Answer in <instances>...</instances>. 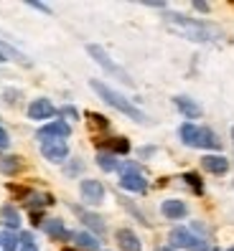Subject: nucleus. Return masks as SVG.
<instances>
[{
	"instance_id": "nucleus-7",
	"label": "nucleus",
	"mask_w": 234,
	"mask_h": 251,
	"mask_svg": "<svg viewBox=\"0 0 234 251\" xmlns=\"http://www.w3.org/2000/svg\"><path fill=\"white\" fill-rule=\"evenodd\" d=\"M168 241L176 249H196L199 246V239L188 228H173L171 236H168Z\"/></svg>"
},
{
	"instance_id": "nucleus-21",
	"label": "nucleus",
	"mask_w": 234,
	"mask_h": 251,
	"mask_svg": "<svg viewBox=\"0 0 234 251\" xmlns=\"http://www.w3.org/2000/svg\"><path fill=\"white\" fill-rule=\"evenodd\" d=\"M97 165L105 173H112V170H117V157L112 152H99L97 155Z\"/></svg>"
},
{
	"instance_id": "nucleus-35",
	"label": "nucleus",
	"mask_w": 234,
	"mask_h": 251,
	"mask_svg": "<svg viewBox=\"0 0 234 251\" xmlns=\"http://www.w3.org/2000/svg\"><path fill=\"white\" fill-rule=\"evenodd\" d=\"M0 239H3V236H0Z\"/></svg>"
},
{
	"instance_id": "nucleus-8",
	"label": "nucleus",
	"mask_w": 234,
	"mask_h": 251,
	"mask_svg": "<svg viewBox=\"0 0 234 251\" xmlns=\"http://www.w3.org/2000/svg\"><path fill=\"white\" fill-rule=\"evenodd\" d=\"M71 135V127H69V122H64V120H56V122H49V125H43L41 129H38V137H56V140H64V137H69Z\"/></svg>"
},
{
	"instance_id": "nucleus-26",
	"label": "nucleus",
	"mask_w": 234,
	"mask_h": 251,
	"mask_svg": "<svg viewBox=\"0 0 234 251\" xmlns=\"http://www.w3.org/2000/svg\"><path fill=\"white\" fill-rule=\"evenodd\" d=\"M21 251H38L31 233H21Z\"/></svg>"
},
{
	"instance_id": "nucleus-6",
	"label": "nucleus",
	"mask_w": 234,
	"mask_h": 251,
	"mask_svg": "<svg viewBox=\"0 0 234 251\" xmlns=\"http://www.w3.org/2000/svg\"><path fill=\"white\" fill-rule=\"evenodd\" d=\"M79 190H82L84 203H89V205H99L102 201H105V185H102L99 180L87 178V180L79 183Z\"/></svg>"
},
{
	"instance_id": "nucleus-20",
	"label": "nucleus",
	"mask_w": 234,
	"mask_h": 251,
	"mask_svg": "<svg viewBox=\"0 0 234 251\" xmlns=\"http://www.w3.org/2000/svg\"><path fill=\"white\" fill-rule=\"evenodd\" d=\"M0 216H3V224L8 228H18L21 226V213L13 208V205H3V208H0Z\"/></svg>"
},
{
	"instance_id": "nucleus-2",
	"label": "nucleus",
	"mask_w": 234,
	"mask_h": 251,
	"mask_svg": "<svg viewBox=\"0 0 234 251\" xmlns=\"http://www.w3.org/2000/svg\"><path fill=\"white\" fill-rule=\"evenodd\" d=\"M89 86H92V89H94V92H97L102 99L107 101L110 107H115L117 112L127 114L130 120H135V122H140V125H143V122H148V117H145V114H143V112H140V109L133 104V101H130V99H125L120 92L110 89V86H107V84H102L99 79H92V81H89Z\"/></svg>"
},
{
	"instance_id": "nucleus-3",
	"label": "nucleus",
	"mask_w": 234,
	"mask_h": 251,
	"mask_svg": "<svg viewBox=\"0 0 234 251\" xmlns=\"http://www.w3.org/2000/svg\"><path fill=\"white\" fill-rule=\"evenodd\" d=\"M87 53H89V56H92L94 61H97L102 69H105L107 74H112V76H117V79H122L125 84H133V79H130L127 74H125L120 66H117L115 61H112V58H110V53H107L105 49H102V46H97V43H89V46H87Z\"/></svg>"
},
{
	"instance_id": "nucleus-33",
	"label": "nucleus",
	"mask_w": 234,
	"mask_h": 251,
	"mask_svg": "<svg viewBox=\"0 0 234 251\" xmlns=\"http://www.w3.org/2000/svg\"><path fill=\"white\" fill-rule=\"evenodd\" d=\"M232 140H234V127H232Z\"/></svg>"
},
{
	"instance_id": "nucleus-29",
	"label": "nucleus",
	"mask_w": 234,
	"mask_h": 251,
	"mask_svg": "<svg viewBox=\"0 0 234 251\" xmlns=\"http://www.w3.org/2000/svg\"><path fill=\"white\" fill-rule=\"evenodd\" d=\"M31 8H36V10H43V13H51V8L49 5H43V3H28Z\"/></svg>"
},
{
	"instance_id": "nucleus-31",
	"label": "nucleus",
	"mask_w": 234,
	"mask_h": 251,
	"mask_svg": "<svg viewBox=\"0 0 234 251\" xmlns=\"http://www.w3.org/2000/svg\"><path fill=\"white\" fill-rule=\"evenodd\" d=\"M0 61H5V53L3 51H0Z\"/></svg>"
},
{
	"instance_id": "nucleus-32",
	"label": "nucleus",
	"mask_w": 234,
	"mask_h": 251,
	"mask_svg": "<svg viewBox=\"0 0 234 251\" xmlns=\"http://www.w3.org/2000/svg\"><path fill=\"white\" fill-rule=\"evenodd\" d=\"M155 251H171V249H155Z\"/></svg>"
},
{
	"instance_id": "nucleus-15",
	"label": "nucleus",
	"mask_w": 234,
	"mask_h": 251,
	"mask_svg": "<svg viewBox=\"0 0 234 251\" xmlns=\"http://www.w3.org/2000/svg\"><path fill=\"white\" fill-rule=\"evenodd\" d=\"M43 231H46L51 239H56V241H61V239H71V233L64 228V224L58 218H51V221H46L43 224Z\"/></svg>"
},
{
	"instance_id": "nucleus-19",
	"label": "nucleus",
	"mask_w": 234,
	"mask_h": 251,
	"mask_svg": "<svg viewBox=\"0 0 234 251\" xmlns=\"http://www.w3.org/2000/svg\"><path fill=\"white\" fill-rule=\"evenodd\" d=\"M23 168V160L18 155H8V157H0V173L5 175H16Z\"/></svg>"
},
{
	"instance_id": "nucleus-24",
	"label": "nucleus",
	"mask_w": 234,
	"mask_h": 251,
	"mask_svg": "<svg viewBox=\"0 0 234 251\" xmlns=\"http://www.w3.org/2000/svg\"><path fill=\"white\" fill-rule=\"evenodd\" d=\"M183 180H186L188 185L194 188V193H196V196H201V193H204V185H201V178H199L196 173H186V175H183Z\"/></svg>"
},
{
	"instance_id": "nucleus-14",
	"label": "nucleus",
	"mask_w": 234,
	"mask_h": 251,
	"mask_svg": "<svg viewBox=\"0 0 234 251\" xmlns=\"http://www.w3.org/2000/svg\"><path fill=\"white\" fill-rule=\"evenodd\" d=\"M160 211H163L166 218H183V216L188 213V208H186L183 201H163Z\"/></svg>"
},
{
	"instance_id": "nucleus-23",
	"label": "nucleus",
	"mask_w": 234,
	"mask_h": 251,
	"mask_svg": "<svg viewBox=\"0 0 234 251\" xmlns=\"http://www.w3.org/2000/svg\"><path fill=\"white\" fill-rule=\"evenodd\" d=\"M87 122H89L92 129H107V127H110L107 117H102V114H97V112H89V114H87Z\"/></svg>"
},
{
	"instance_id": "nucleus-17",
	"label": "nucleus",
	"mask_w": 234,
	"mask_h": 251,
	"mask_svg": "<svg viewBox=\"0 0 234 251\" xmlns=\"http://www.w3.org/2000/svg\"><path fill=\"white\" fill-rule=\"evenodd\" d=\"M196 147H206V150H219L222 147V142L216 140V135L211 129H206V127H199V145Z\"/></svg>"
},
{
	"instance_id": "nucleus-34",
	"label": "nucleus",
	"mask_w": 234,
	"mask_h": 251,
	"mask_svg": "<svg viewBox=\"0 0 234 251\" xmlns=\"http://www.w3.org/2000/svg\"><path fill=\"white\" fill-rule=\"evenodd\" d=\"M229 251H234V246H232V249H229Z\"/></svg>"
},
{
	"instance_id": "nucleus-22",
	"label": "nucleus",
	"mask_w": 234,
	"mask_h": 251,
	"mask_svg": "<svg viewBox=\"0 0 234 251\" xmlns=\"http://www.w3.org/2000/svg\"><path fill=\"white\" fill-rule=\"evenodd\" d=\"M107 147L112 150V155H125V152H130V142H127L125 137H115V140H110Z\"/></svg>"
},
{
	"instance_id": "nucleus-12",
	"label": "nucleus",
	"mask_w": 234,
	"mask_h": 251,
	"mask_svg": "<svg viewBox=\"0 0 234 251\" xmlns=\"http://www.w3.org/2000/svg\"><path fill=\"white\" fill-rule=\"evenodd\" d=\"M71 211H74V213L82 218V224H84V226H89L94 233H105V224H102V218H99L97 213H89V211L79 208V205H71Z\"/></svg>"
},
{
	"instance_id": "nucleus-18",
	"label": "nucleus",
	"mask_w": 234,
	"mask_h": 251,
	"mask_svg": "<svg viewBox=\"0 0 234 251\" xmlns=\"http://www.w3.org/2000/svg\"><path fill=\"white\" fill-rule=\"evenodd\" d=\"M178 135H181L183 145H188V147H196V145H199V127H196V125H191V122L181 125Z\"/></svg>"
},
{
	"instance_id": "nucleus-25",
	"label": "nucleus",
	"mask_w": 234,
	"mask_h": 251,
	"mask_svg": "<svg viewBox=\"0 0 234 251\" xmlns=\"http://www.w3.org/2000/svg\"><path fill=\"white\" fill-rule=\"evenodd\" d=\"M0 244H3V251H16V249H18V239H16L13 233H3Z\"/></svg>"
},
{
	"instance_id": "nucleus-16",
	"label": "nucleus",
	"mask_w": 234,
	"mask_h": 251,
	"mask_svg": "<svg viewBox=\"0 0 234 251\" xmlns=\"http://www.w3.org/2000/svg\"><path fill=\"white\" fill-rule=\"evenodd\" d=\"M71 239H74V244L84 251H97L99 249V241H97V236L92 233H87V231H77V233H71Z\"/></svg>"
},
{
	"instance_id": "nucleus-27",
	"label": "nucleus",
	"mask_w": 234,
	"mask_h": 251,
	"mask_svg": "<svg viewBox=\"0 0 234 251\" xmlns=\"http://www.w3.org/2000/svg\"><path fill=\"white\" fill-rule=\"evenodd\" d=\"M10 145V140H8V132L0 127V150H5V147Z\"/></svg>"
},
{
	"instance_id": "nucleus-11",
	"label": "nucleus",
	"mask_w": 234,
	"mask_h": 251,
	"mask_svg": "<svg viewBox=\"0 0 234 251\" xmlns=\"http://www.w3.org/2000/svg\"><path fill=\"white\" fill-rule=\"evenodd\" d=\"M173 104L178 107V112L183 117H188V120H199L201 117V107L196 104L194 99H188V97H173Z\"/></svg>"
},
{
	"instance_id": "nucleus-13",
	"label": "nucleus",
	"mask_w": 234,
	"mask_h": 251,
	"mask_svg": "<svg viewBox=\"0 0 234 251\" xmlns=\"http://www.w3.org/2000/svg\"><path fill=\"white\" fill-rule=\"evenodd\" d=\"M117 244H120L122 251H143L140 239L130 228H120V231H117Z\"/></svg>"
},
{
	"instance_id": "nucleus-30",
	"label": "nucleus",
	"mask_w": 234,
	"mask_h": 251,
	"mask_svg": "<svg viewBox=\"0 0 234 251\" xmlns=\"http://www.w3.org/2000/svg\"><path fill=\"white\" fill-rule=\"evenodd\" d=\"M194 8H196V10H201V13H206V10H209V3H201V0H196Z\"/></svg>"
},
{
	"instance_id": "nucleus-9",
	"label": "nucleus",
	"mask_w": 234,
	"mask_h": 251,
	"mask_svg": "<svg viewBox=\"0 0 234 251\" xmlns=\"http://www.w3.org/2000/svg\"><path fill=\"white\" fill-rule=\"evenodd\" d=\"M54 114H56V109L49 99H33L31 107H28V117L31 120H51Z\"/></svg>"
},
{
	"instance_id": "nucleus-28",
	"label": "nucleus",
	"mask_w": 234,
	"mask_h": 251,
	"mask_svg": "<svg viewBox=\"0 0 234 251\" xmlns=\"http://www.w3.org/2000/svg\"><path fill=\"white\" fill-rule=\"evenodd\" d=\"M61 117H69V120H77L79 114H77V109H74V107H64V109H61Z\"/></svg>"
},
{
	"instance_id": "nucleus-5",
	"label": "nucleus",
	"mask_w": 234,
	"mask_h": 251,
	"mask_svg": "<svg viewBox=\"0 0 234 251\" xmlns=\"http://www.w3.org/2000/svg\"><path fill=\"white\" fill-rule=\"evenodd\" d=\"M120 185H122L125 190H133V193H145V190H148V183H145V178L138 173L135 165H125V168H122Z\"/></svg>"
},
{
	"instance_id": "nucleus-1",
	"label": "nucleus",
	"mask_w": 234,
	"mask_h": 251,
	"mask_svg": "<svg viewBox=\"0 0 234 251\" xmlns=\"http://www.w3.org/2000/svg\"><path fill=\"white\" fill-rule=\"evenodd\" d=\"M163 21H166V25L171 28L173 33H178V36H183L188 41H196V43L216 41L219 36H222V31H219L216 25L204 23V21H194V18H186V16H181V13H166Z\"/></svg>"
},
{
	"instance_id": "nucleus-4",
	"label": "nucleus",
	"mask_w": 234,
	"mask_h": 251,
	"mask_svg": "<svg viewBox=\"0 0 234 251\" xmlns=\"http://www.w3.org/2000/svg\"><path fill=\"white\" fill-rule=\"evenodd\" d=\"M41 155L46 157V160H51V162H61V160H66V155H69V145H66L64 140L49 137V140L41 142Z\"/></svg>"
},
{
	"instance_id": "nucleus-10",
	"label": "nucleus",
	"mask_w": 234,
	"mask_h": 251,
	"mask_svg": "<svg viewBox=\"0 0 234 251\" xmlns=\"http://www.w3.org/2000/svg\"><path fill=\"white\" fill-rule=\"evenodd\" d=\"M201 165H204V170L211 173V175H224L229 170V160L222 157V155H206L201 160Z\"/></svg>"
}]
</instances>
